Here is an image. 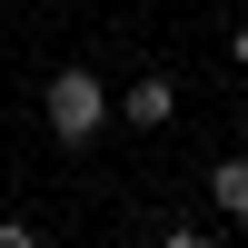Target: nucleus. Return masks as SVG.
Here are the masks:
<instances>
[{
    "mask_svg": "<svg viewBox=\"0 0 248 248\" xmlns=\"http://www.w3.org/2000/svg\"><path fill=\"white\" fill-rule=\"evenodd\" d=\"M40 119H50V139H60V149H90V139L109 129V90H99L90 70H60L50 90H40Z\"/></svg>",
    "mask_w": 248,
    "mask_h": 248,
    "instance_id": "1",
    "label": "nucleus"
},
{
    "mask_svg": "<svg viewBox=\"0 0 248 248\" xmlns=\"http://www.w3.org/2000/svg\"><path fill=\"white\" fill-rule=\"evenodd\" d=\"M119 119H129V129H169V119H179V90H169V79H129V99H119Z\"/></svg>",
    "mask_w": 248,
    "mask_h": 248,
    "instance_id": "2",
    "label": "nucleus"
},
{
    "mask_svg": "<svg viewBox=\"0 0 248 248\" xmlns=\"http://www.w3.org/2000/svg\"><path fill=\"white\" fill-rule=\"evenodd\" d=\"M209 199L229 218H248V159H218V169H209Z\"/></svg>",
    "mask_w": 248,
    "mask_h": 248,
    "instance_id": "3",
    "label": "nucleus"
},
{
    "mask_svg": "<svg viewBox=\"0 0 248 248\" xmlns=\"http://www.w3.org/2000/svg\"><path fill=\"white\" fill-rule=\"evenodd\" d=\"M0 248H40V229H20V218H0Z\"/></svg>",
    "mask_w": 248,
    "mask_h": 248,
    "instance_id": "4",
    "label": "nucleus"
},
{
    "mask_svg": "<svg viewBox=\"0 0 248 248\" xmlns=\"http://www.w3.org/2000/svg\"><path fill=\"white\" fill-rule=\"evenodd\" d=\"M169 248H218V238H199V229H169Z\"/></svg>",
    "mask_w": 248,
    "mask_h": 248,
    "instance_id": "5",
    "label": "nucleus"
},
{
    "mask_svg": "<svg viewBox=\"0 0 248 248\" xmlns=\"http://www.w3.org/2000/svg\"><path fill=\"white\" fill-rule=\"evenodd\" d=\"M229 50H238V70H248V30H238V40H229Z\"/></svg>",
    "mask_w": 248,
    "mask_h": 248,
    "instance_id": "6",
    "label": "nucleus"
}]
</instances>
